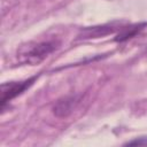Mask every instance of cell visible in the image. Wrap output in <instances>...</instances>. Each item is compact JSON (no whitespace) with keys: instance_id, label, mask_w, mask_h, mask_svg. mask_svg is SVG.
Listing matches in <instances>:
<instances>
[{"instance_id":"cell-6","label":"cell","mask_w":147,"mask_h":147,"mask_svg":"<svg viewBox=\"0 0 147 147\" xmlns=\"http://www.w3.org/2000/svg\"><path fill=\"white\" fill-rule=\"evenodd\" d=\"M126 145H147V138H140L133 141H129Z\"/></svg>"},{"instance_id":"cell-3","label":"cell","mask_w":147,"mask_h":147,"mask_svg":"<svg viewBox=\"0 0 147 147\" xmlns=\"http://www.w3.org/2000/svg\"><path fill=\"white\" fill-rule=\"evenodd\" d=\"M79 102V96H65L53 106V114L57 117H68Z\"/></svg>"},{"instance_id":"cell-2","label":"cell","mask_w":147,"mask_h":147,"mask_svg":"<svg viewBox=\"0 0 147 147\" xmlns=\"http://www.w3.org/2000/svg\"><path fill=\"white\" fill-rule=\"evenodd\" d=\"M38 76L31 77L29 79H25L23 82H9V83H3L1 85V108L3 109L6 103L16 98L17 95L22 94L26 88H29L34 80L37 79Z\"/></svg>"},{"instance_id":"cell-5","label":"cell","mask_w":147,"mask_h":147,"mask_svg":"<svg viewBox=\"0 0 147 147\" xmlns=\"http://www.w3.org/2000/svg\"><path fill=\"white\" fill-rule=\"evenodd\" d=\"M144 25H145V23L122 28V29H121V32H119V33L117 34V37H116V41H124V40H127V39L132 38L134 34H137V33L142 29Z\"/></svg>"},{"instance_id":"cell-4","label":"cell","mask_w":147,"mask_h":147,"mask_svg":"<svg viewBox=\"0 0 147 147\" xmlns=\"http://www.w3.org/2000/svg\"><path fill=\"white\" fill-rule=\"evenodd\" d=\"M116 30V28L114 26H107V25H102V26H93V28H88L85 29L83 31V37L82 38H98V37H102L106 36L108 33H111Z\"/></svg>"},{"instance_id":"cell-1","label":"cell","mask_w":147,"mask_h":147,"mask_svg":"<svg viewBox=\"0 0 147 147\" xmlns=\"http://www.w3.org/2000/svg\"><path fill=\"white\" fill-rule=\"evenodd\" d=\"M60 42L57 40H47V41H38V42H28L23 45L18 53L17 57L20 62L34 65L44 61L51 53L57 49Z\"/></svg>"}]
</instances>
